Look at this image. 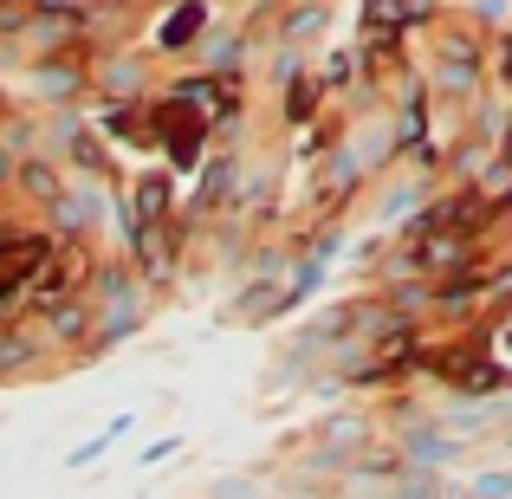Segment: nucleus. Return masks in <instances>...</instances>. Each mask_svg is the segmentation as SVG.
<instances>
[{
  "label": "nucleus",
  "instance_id": "nucleus-1",
  "mask_svg": "<svg viewBox=\"0 0 512 499\" xmlns=\"http://www.w3.org/2000/svg\"><path fill=\"white\" fill-rule=\"evenodd\" d=\"M46 260H52V247H46L39 234H13V240H0V299L26 286V273H46Z\"/></svg>",
  "mask_w": 512,
  "mask_h": 499
},
{
  "label": "nucleus",
  "instance_id": "nucleus-2",
  "mask_svg": "<svg viewBox=\"0 0 512 499\" xmlns=\"http://www.w3.org/2000/svg\"><path fill=\"white\" fill-rule=\"evenodd\" d=\"M201 26H208V7H201V0H188V7H175V20L163 26V46H188Z\"/></svg>",
  "mask_w": 512,
  "mask_h": 499
},
{
  "label": "nucleus",
  "instance_id": "nucleus-3",
  "mask_svg": "<svg viewBox=\"0 0 512 499\" xmlns=\"http://www.w3.org/2000/svg\"><path fill=\"white\" fill-rule=\"evenodd\" d=\"M415 7H422V0H363V20H370L376 33H389V26L415 20Z\"/></svg>",
  "mask_w": 512,
  "mask_h": 499
},
{
  "label": "nucleus",
  "instance_id": "nucleus-4",
  "mask_svg": "<svg viewBox=\"0 0 512 499\" xmlns=\"http://www.w3.org/2000/svg\"><path fill=\"white\" fill-rule=\"evenodd\" d=\"M448 383H454V389H493V383H500V370H493V363L448 357Z\"/></svg>",
  "mask_w": 512,
  "mask_h": 499
},
{
  "label": "nucleus",
  "instance_id": "nucleus-5",
  "mask_svg": "<svg viewBox=\"0 0 512 499\" xmlns=\"http://www.w3.org/2000/svg\"><path fill=\"white\" fill-rule=\"evenodd\" d=\"M78 266H85L78 253H72V260H46V279H39V299H52V292L78 286Z\"/></svg>",
  "mask_w": 512,
  "mask_h": 499
},
{
  "label": "nucleus",
  "instance_id": "nucleus-6",
  "mask_svg": "<svg viewBox=\"0 0 512 499\" xmlns=\"http://www.w3.org/2000/svg\"><path fill=\"white\" fill-rule=\"evenodd\" d=\"M163 208H169V188H163V182H143V195H137V221H163Z\"/></svg>",
  "mask_w": 512,
  "mask_h": 499
},
{
  "label": "nucleus",
  "instance_id": "nucleus-7",
  "mask_svg": "<svg viewBox=\"0 0 512 499\" xmlns=\"http://www.w3.org/2000/svg\"><path fill=\"white\" fill-rule=\"evenodd\" d=\"M26 182H33V195H59V175H46V169H33Z\"/></svg>",
  "mask_w": 512,
  "mask_h": 499
},
{
  "label": "nucleus",
  "instance_id": "nucleus-8",
  "mask_svg": "<svg viewBox=\"0 0 512 499\" xmlns=\"http://www.w3.org/2000/svg\"><path fill=\"white\" fill-rule=\"evenodd\" d=\"M480 493H487V499H500V493H512V474H487V480H480Z\"/></svg>",
  "mask_w": 512,
  "mask_h": 499
},
{
  "label": "nucleus",
  "instance_id": "nucleus-9",
  "mask_svg": "<svg viewBox=\"0 0 512 499\" xmlns=\"http://www.w3.org/2000/svg\"><path fill=\"white\" fill-rule=\"evenodd\" d=\"M0 175H7V156H0Z\"/></svg>",
  "mask_w": 512,
  "mask_h": 499
}]
</instances>
